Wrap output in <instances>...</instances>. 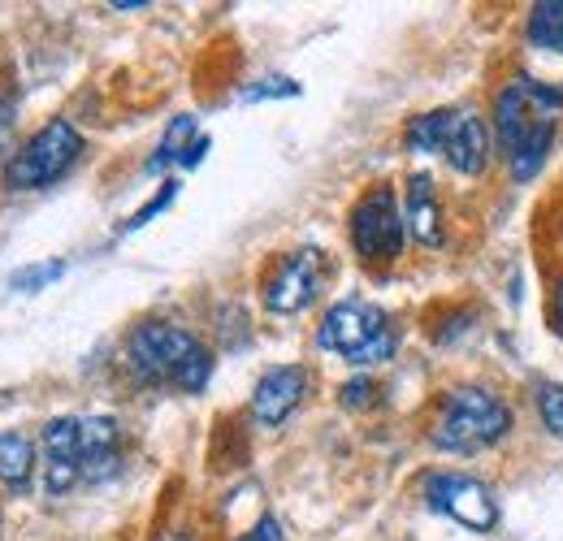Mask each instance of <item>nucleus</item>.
<instances>
[{
	"label": "nucleus",
	"mask_w": 563,
	"mask_h": 541,
	"mask_svg": "<svg viewBox=\"0 0 563 541\" xmlns=\"http://www.w3.org/2000/svg\"><path fill=\"white\" fill-rule=\"evenodd\" d=\"M174 196H178V183H165V187H161V196H152V200L143 203L140 212H135V217L126 221V230H140V225H147V221H152L156 212H165V208L174 203Z\"/></svg>",
	"instance_id": "412c9836"
},
{
	"label": "nucleus",
	"mask_w": 563,
	"mask_h": 541,
	"mask_svg": "<svg viewBox=\"0 0 563 541\" xmlns=\"http://www.w3.org/2000/svg\"><path fill=\"white\" fill-rule=\"evenodd\" d=\"M325 273H330L325 252H317V247L286 252V256L274 261V269L265 273V281H261V299H265V308L278 312V317L303 312V308L321 295Z\"/></svg>",
	"instance_id": "6e6552de"
},
{
	"label": "nucleus",
	"mask_w": 563,
	"mask_h": 541,
	"mask_svg": "<svg viewBox=\"0 0 563 541\" xmlns=\"http://www.w3.org/2000/svg\"><path fill=\"white\" fill-rule=\"evenodd\" d=\"M78 481H82V424L74 416H57L44 424V489L62 498Z\"/></svg>",
	"instance_id": "9d476101"
},
{
	"label": "nucleus",
	"mask_w": 563,
	"mask_h": 541,
	"mask_svg": "<svg viewBox=\"0 0 563 541\" xmlns=\"http://www.w3.org/2000/svg\"><path fill=\"white\" fill-rule=\"evenodd\" d=\"M551 312H555V330L563 334V277L555 281V299H551Z\"/></svg>",
	"instance_id": "b1692460"
},
{
	"label": "nucleus",
	"mask_w": 563,
	"mask_h": 541,
	"mask_svg": "<svg viewBox=\"0 0 563 541\" xmlns=\"http://www.w3.org/2000/svg\"><path fill=\"white\" fill-rule=\"evenodd\" d=\"M408 147L421 156H446V165L464 178H482L490 165V139L494 131L486 118H477L473 109H433L412 118L408 126Z\"/></svg>",
	"instance_id": "20e7f679"
},
{
	"label": "nucleus",
	"mask_w": 563,
	"mask_h": 541,
	"mask_svg": "<svg viewBox=\"0 0 563 541\" xmlns=\"http://www.w3.org/2000/svg\"><path fill=\"white\" fill-rule=\"evenodd\" d=\"M404 221H408V234L421 243V247H442L446 230H442V203L433 191V178L429 174H412L408 178V196H404Z\"/></svg>",
	"instance_id": "ddd939ff"
},
{
	"label": "nucleus",
	"mask_w": 563,
	"mask_h": 541,
	"mask_svg": "<svg viewBox=\"0 0 563 541\" xmlns=\"http://www.w3.org/2000/svg\"><path fill=\"white\" fill-rule=\"evenodd\" d=\"M18 147V91L0 82V169L13 161Z\"/></svg>",
	"instance_id": "f3484780"
},
{
	"label": "nucleus",
	"mask_w": 563,
	"mask_h": 541,
	"mask_svg": "<svg viewBox=\"0 0 563 541\" xmlns=\"http://www.w3.org/2000/svg\"><path fill=\"white\" fill-rule=\"evenodd\" d=\"M511 433V407L486 386H460L442 399V411L433 420V446L451 455H477L490 451Z\"/></svg>",
	"instance_id": "7ed1b4c3"
},
{
	"label": "nucleus",
	"mask_w": 563,
	"mask_h": 541,
	"mask_svg": "<svg viewBox=\"0 0 563 541\" xmlns=\"http://www.w3.org/2000/svg\"><path fill=\"white\" fill-rule=\"evenodd\" d=\"M424 503H429V511L451 516L468 533H490L494 525H498V503H494V494L477 476L433 473L424 481Z\"/></svg>",
	"instance_id": "1a4fd4ad"
},
{
	"label": "nucleus",
	"mask_w": 563,
	"mask_h": 541,
	"mask_svg": "<svg viewBox=\"0 0 563 541\" xmlns=\"http://www.w3.org/2000/svg\"><path fill=\"white\" fill-rule=\"evenodd\" d=\"M317 342L334 355H343L347 364H386L395 351H399V330L390 321V312H382L377 303H364V299H343L334 303L321 325H317Z\"/></svg>",
	"instance_id": "39448f33"
},
{
	"label": "nucleus",
	"mask_w": 563,
	"mask_h": 541,
	"mask_svg": "<svg viewBox=\"0 0 563 541\" xmlns=\"http://www.w3.org/2000/svg\"><path fill=\"white\" fill-rule=\"evenodd\" d=\"M126 368L140 386L200 395L212 377V351L169 321H143L126 339Z\"/></svg>",
	"instance_id": "f03ea898"
},
{
	"label": "nucleus",
	"mask_w": 563,
	"mask_h": 541,
	"mask_svg": "<svg viewBox=\"0 0 563 541\" xmlns=\"http://www.w3.org/2000/svg\"><path fill=\"white\" fill-rule=\"evenodd\" d=\"M373 395H377V386H373V382H364V377L343 386V404L347 407H368L373 404Z\"/></svg>",
	"instance_id": "4be33fe9"
},
{
	"label": "nucleus",
	"mask_w": 563,
	"mask_h": 541,
	"mask_svg": "<svg viewBox=\"0 0 563 541\" xmlns=\"http://www.w3.org/2000/svg\"><path fill=\"white\" fill-rule=\"evenodd\" d=\"M303 395H308V368L303 364H278V368L261 373V382L252 390V416L265 429H278V424H286V416L303 404Z\"/></svg>",
	"instance_id": "9b49d317"
},
{
	"label": "nucleus",
	"mask_w": 563,
	"mask_h": 541,
	"mask_svg": "<svg viewBox=\"0 0 563 541\" xmlns=\"http://www.w3.org/2000/svg\"><path fill=\"white\" fill-rule=\"evenodd\" d=\"M82 424V481L100 485L122 473V429L113 416H87Z\"/></svg>",
	"instance_id": "f8f14e48"
},
{
	"label": "nucleus",
	"mask_w": 563,
	"mask_h": 541,
	"mask_svg": "<svg viewBox=\"0 0 563 541\" xmlns=\"http://www.w3.org/2000/svg\"><path fill=\"white\" fill-rule=\"evenodd\" d=\"M239 541H286V538H282V525L274 520V516H261Z\"/></svg>",
	"instance_id": "5701e85b"
},
{
	"label": "nucleus",
	"mask_w": 563,
	"mask_h": 541,
	"mask_svg": "<svg viewBox=\"0 0 563 541\" xmlns=\"http://www.w3.org/2000/svg\"><path fill=\"white\" fill-rule=\"evenodd\" d=\"M282 96H299V82H290V78H261L256 87L243 91V100H282Z\"/></svg>",
	"instance_id": "aec40b11"
},
{
	"label": "nucleus",
	"mask_w": 563,
	"mask_h": 541,
	"mask_svg": "<svg viewBox=\"0 0 563 541\" xmlns=\"http://www.w3.org/2000/svg\"><path fill=\"white\" fill-rule=\"evenodd\" d=\"M533 407H538L547 433L563 438V386L560 382H538V386H533Z\"/></svg>",
	"instance_id": "a211bd4d"
},
{
	"label": "nucleus",
	"mask_w": 563,
	"mask_h": 541,
	"mask_svg": "<svg viewBox=\"0 0 563 541\" xmlns=\"http://www.w3.org/2000/svg\"><path fill=\"white\" fill-rule=\"evenodd\" d=\"M35 476V442L22 429H0V485L9 494H26Z\"/></svg>",
	"instance_id": "4468645a"
},
{
	"label": "nucleus",
	"mask_w": 563,
	"mask_h": 541,
	"mask_svg": "<svg viewBox=\"0 0 563 541\" xmlns=\"http://www.w3.org/2000/svg\"><path fill=\"white\" fill-rule=\"evenodd\" d=\"M560 118L563 87L555 82L516 74L494 91V143L520 183H529L547 165L555 135H560Z\"/></svg>",
	"instance_id": "f257e3e1"
},
{
	"label": "nucleus",
	"mask_w": 563,
	"mask_h": 541,
	"mask_svg": "<svg viewBox=\"0 0 563 541\" xmlns=\"http://www.w3.org/2000/svg\"><path fill=\"white\" fill-rule=\"evenodd\" d=\"M352 247L355 256L368 265V269H386L404 256V239H408V221H404V208H399V196L377 183L368 187L352 208Z\"/></svg>",
	"instance_id": "0eeeda50"
},
{
	"label": "nucleus",
	"mask_w": 563,
	"mask_h": 541,
	"mask_svg": "<svg viewBox=\"0 0 563 541\" xmlns=\"http://www.w3.org/2000/svg\"><path fill=\"white\" fill-rule=\"evenodd\" d=\"M196 139H200L196 135V118H174L165 139H161V147H156V156L147 161V169L156 174V169H165V165H187Z\"/></svg>",
	"instance_id": "dca6fc26"
},
{
	"label": "nucleus",
	"mask_w": 563,
	"mask_h": 541,
	"mask_svg": "<svg viewBox=\"0 0 563 541\" xmlns=\"http://www.w3.org/2000/svg\"><path fill=\"white\" fill-rule=\"evenodd\" d=\"M78 156H82L78 126L70 118H53L13 152V161L0 174H4L9 191H44V187H53V183H62L78 165Z\"/></svg>",
	"instance_id": "423d86ee"
},
{
	"label": "nucleus",
	"mask_w": 563,
	"mask_h": 541,
	"mask_svg": "<svg viewBox=\"0 0 563 541\" xmlns=\"http://www.w3.org/2000/svg\"><path fill=\"white\" fill-rule=\"evenodd\" d=\"M156 541H196V538H191L187 529H165V533H161Z\"/></svg>",
	"instance_id": "393cba45"
},
{
	"label": "nucleus",
	"mask_w": 563,
	"mask_h": 541,
	"mask_svg": "<svg viewBox=\"0 0 563 541\" xmlns=\"http://www.w3.org/2000/svg\"><path fill=\"white\" fill-rule=\"evenodd\" d=\"M525 35H529L533 48L563 57V0H542V4H533Z\"/></svg>",
	"instance_id": "2eb2a0df"
},
{
	"label": "nucleus",
	"mask_w": 563,
	"mask_h": 541,
	"mask_svg": "<svg viewBox=\"0 0 563 541\" xmlns=\"http://www.w3.org/2000/svg\"><path fill=\"white\" fill-rule=\"evenodd\" d=\"M62 273H66V265H62V261H44V265H26V269H18L13 277H9V286H13V290H26V295H35V290L53 286Z\"/></svg>",
	"instance_id": "6ab92c4d"
}]
</instances>
